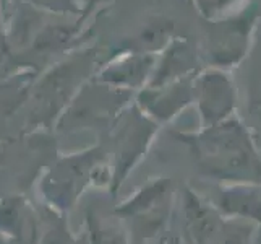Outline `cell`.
Returning a JSON list of instances; mask_svg holds the SVG:
<instances>
[{"instance_id": "cell-3", "label": "cell", "mask_w": 261, "mask_h": 244, "mask_svg": "<svg viewBox=\"0 0 261 244\" xmlns=\"http://www.w3.org/2000/svg\"><path fill=\"white\" fill-rule=\"evenodd\" d=\"M0 8H2V13H5V10H7V0H0Z\"/></svg>"}, {"instance_id": "cell-2", "label": "cell", "mask_w": 261, "mask_h": 244, "mask_svg": "<svg viewBox=\"0 0 261 244\" xmlns=\"http://www.w3.org/2000/svg\"><path fill=\"white\" fill-rule=\"evenodd\" d=\"M24 2H30V4L38 5V7H50V8H56L59 5L60 0H24Z\"/></svg>"}, {"instance_id": "cell-1", "label": "cell", "mask_w": 261, "mask_h": 244, "mask_svg": "<svg viewBox=\"0 0 261 244\" xmlns=\"http://www.w3.org/2000/svg\"><path fill=\"white\" fill-rule=\"evenodd\" d=\"M0 233L12 239L13 244H36V213L23 195L0 198Z\"/></svg>"}]
</instances>
